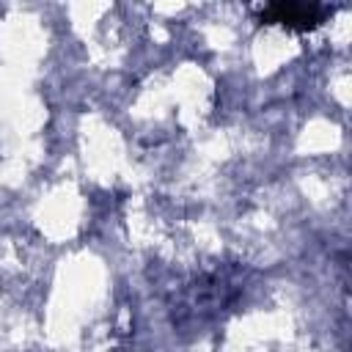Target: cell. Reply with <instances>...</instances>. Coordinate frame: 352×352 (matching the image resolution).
I'll return each instance as SVG.
<instances>
[{"mask_svg":"<svg viewBox=\"0 0 352 352\" xmlns=\"http://www.w3.org/2000/svg\"><path fill=\"white\" fill-rule=\"evenodd\" d=\"M324 6H305V3H275L261 11V22H280L292 30H311L324 19Z\"/></svg>","mask_w":352,"mask_h":352,"instance_id":"6da1fadb","label":"cell"}]
</instances>
